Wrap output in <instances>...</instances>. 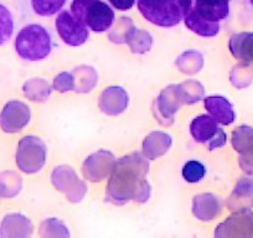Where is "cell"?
Listing matches in <instances>:
<instances>
[{
	"label": "cell",
	"mask_w": 253,
	"mask_h": 238,
	"mask_svg": "<svg viewBox=\"0 0 253 238\" xmlns=\"http://www.w3.org/2000/svg\"><path fill=\"white\" fill-rule=\"evenodd\" d=\"M66 0H31L34 11L40 16H52L62 9Z\"/></svg>",
	"instance_id": "cell-17"
},
{
	"label": "cell",
	"mask_w": 253,
	"mask_h": 238,
	"mask_svg": "<svg viewBox=\"0 0 253 238\" xmlns=\"http://www.w3.org/2000/svg\"><path fill=\"white\" fill-rule=\"evenodd\" d=\"M190 132L199 143H208L210 150L222 147L226 143V134L210 116H200L190 125Z\"/></svg>",
	"instance_id": "cell-6"
},
{
	"label": "cell",
	"mask_w": 253,
	"mask_h": 238,
	"mask_svg": "<svg viewBox=\"0 0 253 238\" xmlns=\"http://www.w3.org/2000/svg\"><path fill=\"white\" fill-rule=\"evenodd\" d=\"M15 162L20 171L34 174L45 162V147L36 137H24L19 140L15 150Z\"/></svg>",
	"instance_id": "cell-4"
},
{
	"label": "cell",
	"mask_w": 253,
	"mask_h": 238,
	"mask_svg": "<svg viewBox=\"0 0 253 238\" xmlns=\"http://www.w3.org/2000/svg\"><path fill=\"white\" fill-rule=\"evenodd\" d=\"M228 47L237 60L246 64L253 62V33L236 34L230 39Z\"/></svg>",
	"instance_id": "cell-11"
},
{
	"label": "cell",
	"mask_w": 253,
	"mask_h": 238,
	"mask_svg": "<svg viewBox=\"0 0 253 238\" xmlns=\"http://www.w3.org/2000/svg\"><path fill=\"white\" fill-rule=\"evenodd\" d=\"M232 143L233 148L237 150L238 153L245 152L247 148H250L253 144V129L251 127H243L237 128V129L233 132L232 137Z\"/></svg>",
	"instance_id": "cell-18"
},
{
	"label": "cell",
	"mask_w": 253,
	"mask_h": 238,
	"mask_svg": "<svg viewBox=\"0 0 253 238\" xmlns=\"http://www.w3.org/2000/svg\"><path fill=\"white\" fill-rule=\"evenodd\" d=\"M251 4H252V5H253V0H251Z\"/></svg>",
	"instance_id": "cell-23"
},
{
	"label": "cell",
	"mask_w": 253,
	"mask_h": 238,
	"mask_svg": "<svg viewBox=\"0 0 253 238\" xmlns=\"http://www.w3.org/2000/svg\"><path fill=\"white\" fill-rule=\"evenodd\" d=\"M56 29L63 42L70 46H81L88 40L89 31L77 20L71 11H61L56 19Z\"/></svg>",
	"instance_id": "cell-7"
},
{
	"label": "cell",
	"mask_w": 253,
	"mask_h": 238,
	"mask_svg": "<svg viewBox=\"0 0 253 238\" xmlns=\"http://www.w3.org/2000/svg\"><path fill=\"white\" fill-rule=\"evenodd\" d=\"M28 228L31 230L30 221L20 213L10 212L0 218V237H19L30 235Z\"/></svg>",
	"instance_id": "cell-9"
},
{
	"label": "cell",
	"mask_w": 253,
	"mask_h": 238,
	"mask_svg": "<svg viewBox=\"0 0 253 238\" xmlns=\"http://www.w3.org/2000/svg\"><path fill=\"white\" fill-rule=\"evenodd\" d=\"M140 14L149 23L162 28H171L184 19L177 0H138Z\"/></svg>",
	"instance_id": "cell-3"
},
{
	"label": "cell",
	"mask_w": 253,
	"mask_h": 238,
	"mask_svg": "<svg viewBox=\"0 0 253 238\" xmlns=\"http://www.w3.org/2000/svg\"><path fill=\"white\" fill-rule=\"evenodd\" d=\"M205 107L210 112L211 117L220 124L228 125L235 120V112L232 106L223 97H209L205 99Z\"/></svg>",
	"instance_id": "cell-10"
},
{
	"label": "cell",
	"mask_w": 253,
	"mask_h": 238,
	"mask_svg": "<svg viewBox=\"0 0 253 238\" xmlns=\"http://www.w3.org/2000/svg\"><path fill=\"white\" fill-rule=\"evenodd\" d=\"M1 201H3V200H1V198H0V205H1Z\"/></svg>",
	"instance_id": "cell-24"
},
{
	"label": "cell",
	"mask_w": 253,
	"mask_h": 238,
	"mask_svg": "<svg viewBox=\"0 0 253 238\" xmlns=\"http://www.w3.org/2000/svg\"><path fill=\"white\" fill-rule=\"evenodd\" d=\"M238 67H240V70H241V74H240V71L237 70V67H236L235 69L236 70L235 71L236 77H235V79H233V83H235V86H236V84H237V82L240 81V79H241V83H240V88H242V87L248 86V84L252 82L253 67H250V66H238Z\"/></svg>",
	"instance_id": "cell-20"
},
{
	"label": "cell",
	"mask_w": 253,
	"mask_h": 238,
	"mask_svg": "<svg viewBox=\"0 0 253 238\" xmlns=\"http://www.w3.org/2000/svg\"><path fill=\"white\" fill-rule=\"evenodd\" d=\"M220 228L226 230L222 236H238V237H253V213H240L226 221Z\"/></svg>",
	"instance_id": "cell-12"
},
{
	"label": "cell",
	"mask_w": 253,
	"mask_h": 238,
	"mask_svg": "<svg viewBox=\"0 0 253 238\" xmlns=\"http://www.w3.org/2000/svg\"><path fill=\"white\" fill-rule=\"evenodd\" d=\"M109 3L117 9V10L126 11L132 9V6L134 5L135 0H109Z\"/></svg>",
	"instance_id": "cell-21"
},
{
	"label": "cell",
	"mask_w": 253,
	"mask_h": 238,
	"mask_svg": "<svg viewBox=\"0 0 253 238\" xmlns=\"http://www.w3.org/2000/svg\"><path fill=\"white\" fill-rule=\"evenodd\" d=\"M184 19L187 28L200 36L211 38V36L217 35L218 31H220V23H212V21H209L206 19L201 18L193 9H190L187 11Z\"/></svg>",
	"instance_id": "cell-13"
},
{
	"label": "cell",
	"mask_w": 253,
	"mask_h": 238,
	"mask_svg": "<svg viewBox=\"0 0 253 238\" xmlns=\"http://www.w3.org/2000/svg\"><path fill=\"white\" fill-rule=\"evenodd\" d=\"M71 13L77 20L96 33L108 30L114 20L113 10L102 0H74Z\"/></svg>",
	"instance_id": "cell-2"
},
{
	"label": "cell",
	"mask_w": 253,
	"mask_h": 238,
	"mask_svg": "<svg viewBox=\"0 0 253 238\" xmlns=\"http://www.w3.org/2000/svg\"><path fill=\"white\" fill-rule=\"evenodd\" d=\"M194 11L212 23L225 20L230 13V0H194Z\"/></svg>",
	"instance_id": "cell-8"
},
{
	"label": "cell",
	"mask_w": 253,
	"mask_h": 238,
	"mask_svg": "<svg viewBox=\"0 0 253 238\" xmlns=\"http://www.w3.org/2000/svg\"><path fill=\"white\" fill-rule=\"evenodd\" d=\"M205 166L195 160L186 162L182 167V176L187 183H199L205 176Z\"/></svg>",
	"instance_id": "cell-19"
},
{
	"label": "cell",
	"mask_w": 253,
	"mask_h": 238,
	"mask_svg": "<svg viewBox=\"0 0 253 238\" xmlns=\"http://www.w3.org/2000/svg\"><path fill=\"white\" fill-rule=\"evenodd\" d=\"M231 200L233 201L232 207L241 211H246L253 206V180L252 179H243L240 181L237 188L235 189Z\"/></svg>",
	"instance_id": "cell-15"
},
{
	"label": "cell",
	"mask_w": 253,
	"mask_h": 238,
	"mask_svg": "<svg viewBox=\"0 0 253 238\" xmlns=\"http://www.w3.org/2000/svg\"><path fill=\"white\" fill-rule=\"evenodd\" d=\"M14 50L26 61H41L50 55L51 38L45 28L38 24L24 26L16 34Z\"/></svg>",
	"instance_id": "cell-1"
},
{
	"label": "cell",
	"mask_w": 253,
	"mask_h": 238,
	"mask_svg": "<svg viewBox=\"0 0 253 238\" xmlns=\"http://www.w3.org/2000/svg\"><path fill=\"white\" fill-rule=\"evenodd\" d=\"M21 189V179L13 170H0V198H14Z\"/></svg>",
	"instance_id": "cell-14"
},
{
	"label": "cell",
	"mask_w": 253,
	"mask_h": 238,
	"mask_svg": "<svg viewBox=\"0 0 253 238\" xmlns=\"http://www.w3.org/2000/svg\"><path fill=\"white\" fill-rule=\"evenodd\" d=\"M15 31V21L10 9L0 1V47L10 42Z\"/></svg>",
	"instance_id": "cell-16"
},
{
	"label": "cell",
	"mask_w": 253,
	"mask_h": 238,
	"mask_svg": "<svg viewBox=\"0 0 253 238\" xmlns=\"http://www.w3.org/2000/svg\"><path fill=\"white\" fill-rule=\"evenodd\" d=\"M30 118L28 104L19 99H8L0 107V132L5 135L18 134L29 124Z\"/></svg>",
	"instance_id": "cell-5"
},
{
	"label": "cell",
	"mask_w": 253,
	"mask_h": 238,
	"mask_svg": "<svg viewBox=\"0 0 253 238\" xmlns=\"http://www.w3.org/2000/svg\"><path fill=\"white\" fill-rule=\"evenodd\" d=\"M177 4H179V8L181 10L182 16H185L187 11L193 8L194 0H177Z\"/></svg>",
	"instance_id": "cell-22"
}]
</instances>
